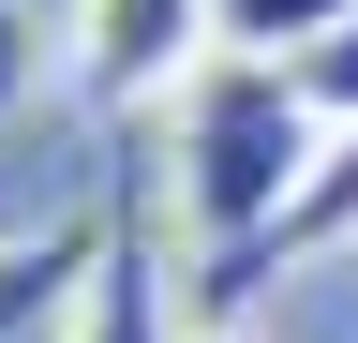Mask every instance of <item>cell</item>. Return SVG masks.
I'll return each mask as SVG.
<instances>
[{
  "instance_id": "6da1fadb",
  "label": "cell",
  "mask_w": 358,
  "mask_h": 343,
  "mask_svg": "<svg viewBox=\"0 0 358 343\" xmlns=\"http://www.w3.org/2000/svg\"><path fill=\"white\" fill-rule=\"evenodd\" d=\"M164 119H179V209H194V239H209L194 284H224V269H239V254L299 209V180L329 164V119L299 105L284 60H209Z\"/></svg>"
},
{
  "instance_id": "7a4b0ae2",
  "label": "cell",
  "mask_w": 358,
  "mask_h": 343,
  "mask_svg": "<svg viewBox=\"0 0 358 343\" xmlns=\"http://www.w3.org/2000/svg\"><path fill=\"white\" fill-rule=\"evenodd\" d=\"M60 60H75V90L105 119H134V105H179V90H194V75L224 60V30H209V0H75Z\"/></svg>"
},
{
  "instance_id": "3957f363",
  "label": "cell",
  "mask_w": 358,
  "mask_h": 343,
  "mask_svg": "<svg viewBox=\"0 0 358 343\" xmlns=\"http://www.w3.org/2000/svg\"><path fill=\"white\" fill-rule=\"evenodd\" d=\"M75 343H179L164 328V239H150V180H105V269L75 298Z\"/></svg>"
},
{
  "instance_id": "277c9868",
  "label": "cell",
  "mask_w": 358,
  "mask_h": 343,
  "mask_svg": "<svg viewBox=\"0 0 358 343\" xmlns=\"http://www.w3.org/2000/svg\"><path fill=\"white\" fill-rule=\"evenodd\" d=\"M343 15H358V0H209L224 60H313V45H329Z\"/></svg>"
},
{
  "instance_id": "5b68a950",
  "label": "cell",
  "mask_w": 358,
  "mask_h": 343,
  "mask_svg": "<svg viewBox=\"0 0 358 343\" xmlns=\"http://www.w3.org/2000/svg\"><path fill=\"white\" fill-rule=\"evenodd\" d=\"M284 75H299V105L329 119V135H358V15H343V30H329L313 60H284Z\"/></svg>"
},
{
  "instance_id": "8992f818",
  "label": "cell",
  "mask_w": 358,
  "mask_h": 343,
  "mask_svg": "<svg viewBox=\"0 0 358 343\" xmlns=\"http://www.w3.org/2000/svg\"><path fill=\"white\" fill-rule=\"evenodd\" d=\"M45 90V30H30V0H0V119H15Z\"/></svg>"
},
{
  "instance_id": "52a82bcc",
  "label": "cell",
  "mask_w": 358,
  "mask_h": 343,
  "mask_svg": "<svg viewBox=\"0 0 358 343\" xmlns=\"http://www.w3.org/2000/svg\"><path fill=\"white\" fill-rule=\"evenodd\" d=\"M194 343H254V328H194Z\"/></svg>"
}]
</instances>
